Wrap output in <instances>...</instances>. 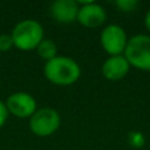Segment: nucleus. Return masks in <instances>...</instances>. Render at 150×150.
<instances>
[{"mask_svg": "<svg viewBox=\"0 0 150 150\" xmlns=\"http://www.w3.org/2000/svg\"><path fill=\"white\" fill-rule=\"evenodd\" d=\"M36 52L42 59H45L47 62V61L53 59V58H55L58 55L57 54L58 47H57V45H55V42L53 41V40L44 38L41 42H40L38 46H37Z\"/></svg>", "mask_w": 150, "mask_h": 150, "instance_id": "obj_10", "label": "nucleus"}, {"mask_svg": "<svg viewBox=\"0 0 150 150\" xmlns=\"http://www.w3.org/2000/svg\"><path fill=\"white\" fill-rule=\"evenodd\" d=\"M128 142L132 148L141 149L145 145V137L141 132H130L129 136H128Z\"/></svg>", "mask_w": 150, "mask_h": 150, "instance_id": "obj_11", "label": "nucleus"}, {"mask_svg": "<svg viewBox=\"0 0 150 150\" xmlns=\"http://www.w3.org/2000/svg\"><path fill=\"white\" fill-rule=\"evenodd\" d=\"M79 5L75 0H55L50 5V15L59 24H73L76 21Z\"/></svg>", "mask_w": 150, "mask_h": 150, "instance_id": "obj_8", "label": "nucleus"}, {"mask_svg": "<svg viewBox=\"0 0 150 150\" xmlns=\"http://www.w3.org/2000/svg\"><path fill=\"white\" fill-rule=\"evenodd\" d=\"M9 116V112H8L7 107H5V103L0 99V129L4 127V124L7 122V119Z\"/></svg>", "mask_w": 150, "mask_h": 150, "instance_id": "obj_14", "label": "nucleus"}, {"mask_svg": "<svg viewBox=\"0 0 150 150\" xmlns=\"http://www.w3.org/2000/svg\"><path fill=\"white\" fill-rule=\"evenodd\" d=\"M79 5L76 21L82 26L86 28H99L107 20V12L101 5L98 3H93L92 0L88 1H76Z\"/></svg>", "mask_w": 150, "mask_h": 150, "instance_id": "obj_7", "label": "nucleus"}, {"mask_svg": "<svg viewBox=\"0 0 150 150\" xmlns=\"http://www.w3.org/2000/svg\"><path fill=\"white\" fill-rule=\"evenodd\" d=\"M13 47V41L11 34L1 33L0 34V53H7Z\"/></svg>", "mask_w": 150, "mask_h": 150, "instance_id": "obj_13", "label": "nucleus"}, {"mask_svg": "<svg viewBox=\"0 0 150 150\" xmlns=\"http://www.w3.org/2000/svg\"><path fill=\"white\" fill-rule=\"evenodd\" d=\"M127 32L116 24H109L101 30L100 44L104 52L111 55H122L128 44Z\"/></svg>", "mask_w": 150, "mask_h": 150, "instance_id": "obj_5", "label": "nucleus"}, {"mask_svg": "<svg viewBox=\"0 0 150 150\" xmlns=\"http://www.w3.org/2000/svg\"><path fill=\"white\" fill-rule=\"evenodd\" d=\"M8 112L17 119H30L37 111V100L34 96L25 91L11 93L4 101Z\"/></svg>", "mask_w": 150, "mask_h": 150, "instance_id": "obj_6", "label": "nucleus"}, {"mask_svg": "<svg viewBox=\"0 0 150 150\" xmlns=\"http://www.w3.org/2000/svg\"><path fill=\"white\" fill-rule=\"evenodd\" d=\"M145 26H146V29H148V32L150 33V9L145 15Z\"/></svg>", "mask_w": 150, "mask_h": 150, "instance_id": "obj_15", "label": "nucleus"}, {"mask_svg": "<svg viewBox=\"0 0 150 150\" xmlns=\"http://www.w3.org/2000/svg\"><path fill=\"white\" fill-rule=\"evenodd\" d=\"M82 70L78 62L70 57L57 55L44 66V75L50 83L61 87L71 86L80 78Z\"/></svg>", "mask_w": 150, "mask_h": 150, "instance_id": "obj_1", "label": "nucleus"}, {"mask_svg": "<svg viewBox=\"0 0 150 150\" xmlns=\"http://www.w3.org/2000/svg\"><path fill=\"white\" fill-rule=\"evenodd\" d=\"M116 7L119 8L121 12H133L136 8L138 7V1L137 0H117L116 3Z\"/></svg>", "mask_w": 150, "mask_h": 150, "instance_id": "obj_12", "label": "nucleus"}, {"mask_svg": "<svg viewBox=\"0 0 150 150\" xmlns=\"http://www.w3.org/2000/svg\"><path fill=\"white\" fill-rule=\"evenodd\" d=\"M11 37L13 41V46L23 52L36 50L40 42L45 38L44 28L41 23L33 18L21 20L13 26L11 32Z\"/></svg>", "mask_w": 150, "mask_h": 150, "instance_id": "obj_2", "label": "nucleus"}, {"mask_svg": "<svg viewBox=\"0 0 150 150\" xmlns=\"http://www.w3.org/2000/svg\"><path fill=\"white\" fill-rule=\"evenodd\" d=\"M61 127V116L57 109L44 107L38 108L29 119V129L37 137H49Z\"/></svg>", "mask_w": 150, "mask_h": 150, "instance_id": "obj_4", "label": "nucleus"}, {"mask_svg": "<svg viewBox=\"0 0 150 150\" xmlns=\"http://www.w3.org/2000/svg\"><path fill=\"white\" fill-rule=\"evenodd\" d=\"M130 70V65L128 63L127 58L122 55H111L104 61L101 66V74L105 79L116 82L125 78Z\"/></svg>", "mask_w": 150, "mask_h": 150, "instance_id": "obj_9", "label": "nucleus"}, {"mask_svg": "<svg viewBox=\"0 0 150 150\" xmlns=\"http://www.w3.org/2000/svg\"><path fill=\"white\" fill-rule=\"evenodd\" d=\"M124 57L132 67L150 71V34H136L130 37Z\"/></svg>", "mask_w": 150, "mask_h": 150, "instance_id": "obj_3", "label": "nucleus"}]
</instances>
